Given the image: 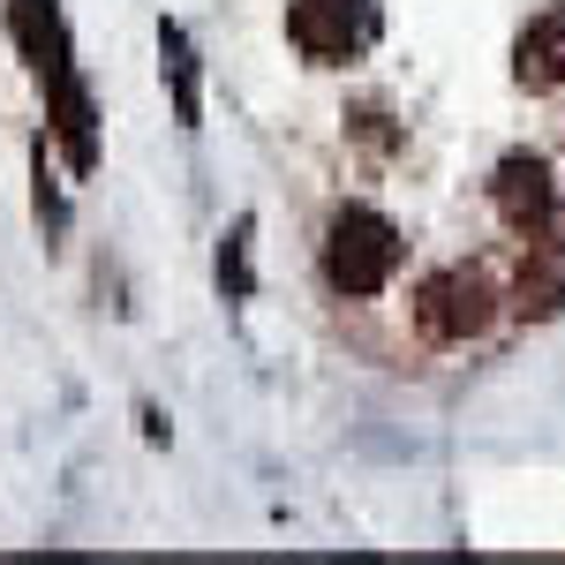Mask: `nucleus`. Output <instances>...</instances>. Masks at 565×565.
Segmentation results:
<instances>
[{"label": "nucleus", "instance_id": "obj_2", "mask_svg": "<svg viewBox=\"0 0 565 565\" xmlns=\"http://www.w3.org/2000/svg\"><path fill=\"white\" fill-rule=\"evenodd\" d=\"M490 317H498V295H490V279L482 271H430L423 279V295H415V324L430 332L437 348H468L490 332Z\"/></svg>", "mask_w": 565, "mask_h": 565}, {"label": "nucleus", "instance_id": "obj_4", "mask_svg": "<svg viewBox=\"0 0 565 565\" xmlns=\"http://www.w3.org/2000/svg\"><path fill=\"white\" fill-rule=\"evenodd\" d=\"M498 212L521 234H543V218H551V167L543 159H505L498 167Z\"/></svg>", "mask_w": 565, "mask_h": 565}, {"label": "nucleus", "instance_id": "obj_7", "mask_svg": "<svg viewBox=\"0 0 565 565\" xmlns=\"http://www.w3.org/2000/svg\"><path fill=\"white\" fill-rule=\"evenodd\" d=\"M558 271H551V264H535V271H521V317H551V309H558Z\"/></svg>", "mask_w": 565, "mask_h": 565}, {"label": "nucleus", "instance_id": "obj_6", "mask_svg": "<svg viewBox=\"0 0 565 565\" xmlns=\"http://www.w3.org/2000/svg\"><path fill=\"white\" fill-rule=\"evenodd\" d=\"M159 45H167V76H174V114L196 129V61H189V39L167 23V31H159Z\"/></svg>", "mask_w": 565, "mask_h": 565}, {"label": "nucleus", "instance_id": "obj_5", "mask_svg": "<svg viewBox=\"0 0 565 565\" xmlns=\"http://www.w3.org/2000/svg\"><path fill=\"white\" fill-rule=\"evenodd\" d=\"M513 76L527 90H558L565 84V23L558 15H543V23H527L521 45H513Z\"/></svg>", "mask_w": 565, "mask_h": 565}, {"label": "nucleus", "instance_id": "obj_1", "mask_svg": "<svg viewBox=\"0 0 565 565\" xmlns=\"http://www.w3.org/2000/svg\"><path fill=\"white\" fill-rule=\"evenodd\" d=\"M399 257H407L399 226L385 212H370V204H348V212L332 218V234H324V279L340 295H377L399 271Z\"/></svg>", "mask_w": 565, "mask_h": 565}, {"label": "nucleus", "instance_id": "obj_3", "mask_svg": "<svg viewBox=\"0 0 565 565\" xmlns=\"http://www.w3.org/2000/svg\"><path fill=\"white\" fill-rule=\"evenodd\" d=\"M287 39L302 45L309 61H354L362 45L377 39V8L370 0H295V15H287Z\"/></svg>", "mask_w": 565, "mask_h": 565}]
</instances>
